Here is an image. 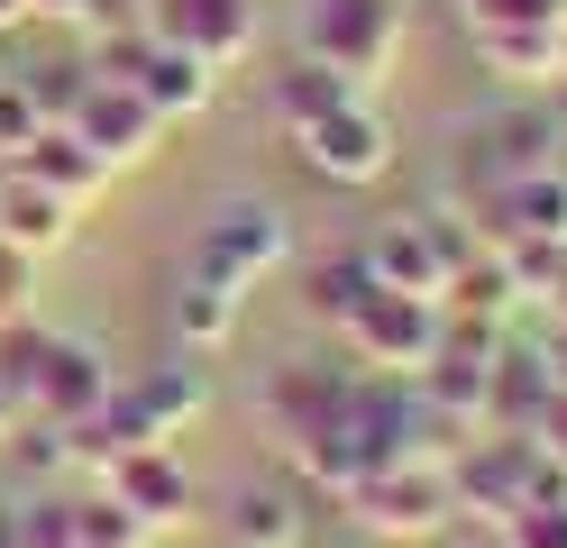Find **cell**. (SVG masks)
Returning <instances> with one entry per match:
<instances>
[{"instance_id": "cell-1", "label": "cell", "mask_w": 567, "mask_h": 548, "mask_svg": "<svg viewBox=\"0 0 567 548\" xmlns=\"http://www.w3.org/2000/svg\"><path fill=\"white\" fill-rule=\"evenodd\" d=\"M403 0H302L293 10V55H311V64H330L339 83H358V92H375L384 73H394V55H403Z\"/></svg>"}, {"instance_id": "cell-2", "label": "cell", "mask_w": 567, "mask_h": 548, "mask_svg": "<svg viewBox=\"0 0 567 548\" xmlns=\"http://www.w3.org/2000/svg\"><path fill=\"white\" fill-rule=\"evenodd\" d=\"M339 503H348V521L375 530V539H440V530L457 521L449 457H384V466H367Z\"/></svg>"}, {"instance_id": "cell-3", "label": "cell", "mask_w": 567, "mask_h": 548, "mask_svg": "<svg viewBox=\"0 0 567 548\" xmlns=\"http://www.w3.org/2000/svg\"><path fill=\"white\" fill-rule=\"evenodd\" d=\"M92 64H101V73H120V83L147 101L165 128H174V120H193V110H210V83H220V73H210V64H193L184 46H165L147 19L101 28V55H92Z\"/></svg>"}, {"instance_id": "cell-4", "label": "cell", "mask_w": 567, "mask_h": 548, "mask_svg": "<svg viewBox=\"0 0 567 548\" xmlns=\"http://www.w3.org/2000/svg\"><path fill=\"white\" fill-rule=\"evenodd\" d=\"M449 485H457V521H504V511L522 494H540V485H567V475L540 457V438L530 430H467V448L449 457Z\"/></svg>"}, {"instance_id": "cell-5", "label": "cell", "mask_w": 567, "mask_h": 548, "mask_svg": "<svg viewBox=\"0 0 567 548\" xmlns=\"http://www.w3.org/2000/svg\"><path fill=\"white\" fill-rule=\"evenodd\" d=\"M440 329H449V311L431 302V292L375 283L367 302L339 320V339H348V356H358V365H375V375H421V365L440 356Z\"/></svg>"}, {"instance_id": "cell-6", "label": "cell", "mask_w": 567, "mask_h": 548, "mask_svg": "<svg viewBox=\"0 0 567 548\" xmlns=\"http://www.w3.org/2000/svg\"><path fill=\"white\" fill-rule=\"evenodd\" d=\"M293 146H302V165L330 174V183H384V174H394V156H403L394 110H384L375 92H348L330 120H311Z\"/></svg>"}, {"instance_id": "cell-7", "label": "cell", "mask_w": 567, "mask_h": 548, "mask_svg": "<svg viewBox=\"0 0 567 548\" xmlns=\"http://www.w3.org/2000/svg\"><path fill=\"white\" fill-rule=\"evenodd\" d=\"M193 412H202V375L193 365H147V375L111 384L101 430H111V448H174V438L193 430Z\"/></svg>"}, {"instance_id": "cell-8", "label": "cell", "mask_w": 567, "mask_h": 548, "mask_svg": "<svg viewBox=\"0 0 567 548\" xmlns=\"http://www.w3.org/2000/svg\"><path fill=\"white\" fill-rule=\"evenodd\" d=\"M64 128H74V137H83L111 174L165 146V120H156V110L137 101L128 83H120V73H101V64H83V92H74V110H64Z\"/></svg>"}, {"instance_id": "cell-9", "label": "cell", "mask_w": 567, "mask_h": 548, "mask_svg": "<svg viewBox=\"0 0 567 548\" xmlns=\"http://www.w3.org/2000/svg\"><path fill=\"white\" fill-rule=\"evenodd\" d=\"M284 256H293V229H284V210H275V201H229V210L202 229L193 275L229 283V292H257V283L284 266Z\"/></svg>"}, {"instance_id": "cell-10", "label": "cell", "mask_w": 567, "mask_h": 548, "mask_svg": "<svg viewBox=\"0 0 567 548\" xmlns=\"http://www.w3.org/2000/svg\"><path fill=\"white\" fill-rule=\"evenodd\" d=\"M92 475H101V494H111L137 530H184L193 521V475H184L174 448H111Z\"/></svg>"}, {"instance_id": "cell-11", "label": "cell", "mask_w": 567, "mask_h": 548, "mask_svg": "<svg viewBox=\"0 0 567 548\" xmlns=\"http://www.w3.org/2000/svg\"><path fill=\"white\" fill-rule=\"evenodd\" d=\"M137 19H147L165 46H184L193 64H210V73L257 46V0H147Z\"/></svg>"}, {"instance_id": "cell-12", "label": "cell", "mask_w": 567, "mask_h": 548, "mask_svg": "<svg viewBox=\"0 0 567 548\" xmlns=\"http://www.w3.org/2000/svg\"><path fill=\"white\" fill-rule=\"evenodd\" d=\"M558 156V110H494V120L467 128V174H476V201L504 193L513 174H540Z\"/></svg>"}, {"instance_id": "cell-13", "label": "cell", "mask_w": 567, "mask_h": 548, "mask_svg": "<svg viewBox=\"0 0 567 548\" xmlns=\"http://www.w3.org/2000/svg\"><path fill=\"white\" fill-rule=\"evenodd\" d=\"M467 37H476L485 73L513 92H549L567 73V19H494V28H467Z\"/></svg>"}, {"instance_id": "cell-14", "label": "cell", "mask_w": 567, "mask_h": 548, "mask_svg": "<svg viewBox=\"0 0 567 548\" xmlns=\"http://www.w3.org/2000/svg\"><path fill=\"white\" fill-rule=\"evenodd\" d=\"M485 238L494 247H522V238H567V174H513L504 193H485Z\"/></svg>"}, {"instance_id": "cell-15", "label": "cell", "mask_w": 567, "mask_h": 548, "mask_svg": "<svg viewBox=\"0 0 567 548\" xmlns=\"http://www.w3.org/2000/svg\"><path fill=\"white\" fill-rule=\"evenodd\" d=\"M74 201L64 193H47L38 174H19V165H0V238L10 247H28V256H55L64 238H74Z\"/></svg>"}, {"instance_id": "cell-16", "label": "cell", "mask_w": 567, "mask_h": 548, "mask_svg": "<svg viewBox=\"0 0 567 548\" xmlns=\"http://www.w3.org/2000/svg\"><path fill=\"white\" fill-rule=\"evenodd\" d=\"M10 165H19V174H38V183H47V193H64V201H74V210H83V201L101 193V183H111V165H101V156H92V146H83L74 128H64V120H47V128H38V137H28V146H19V156H10Z\"/></svg>"}, {"instance_id": "cell-17", "label": "cell", "mask_w": 567, "mask_h": 548, "mask_svg": "<svg viewBox=\"0 0 567 548\" xmlns=\"http://www.w3.org/2000/svg\"><path fill=\"white\" fill-rule=\"evenodd\" d=\"M513 302H522V275H513L504 247H476L467 266H449V283H440V311L449 320H504Z\"/></svg>"}, {"instance_id": "cell-18", "label": "cell", "mask_w": 567, "mask_h": 548, "mask_svg": "<svg viewBox=\"0 0 567 548\" xmlns=\"http://www.w3.org/2000/svg\"><path fill=\"white\" fill-rule=\"evenodd\" d=\"M367 266H375V283H394V292H431V302H440V283H449V266H440L431 229H421V210L367 238Z\"/></svg>"}, {"instance_id": "cell-19", "label": "cell", "mask_w": 567, "mask_h": 548, "mask_svg": "<svg viewBox=\"0 0 567 548\" xmlns=\"http://www.w3.org/2000/svg\"><path fill=\"white\" fill-rule=\"evenodd\" d=\"M348 92H358V83H339L330 64H311V55H293V64H284L275 83H266V110H275V128H284V137H302L311 120H330V110H339Z\"/></svg>"}, {"instance_id": "cell-20", "label": "cell", "mask_w": 567, "mask_h": 548, "mask_svg": "<svg viewBox=\"0 0 567 548\" xmlns=\"http://www.w3.org/2000/svg\"><path fill=\"white\" fill-rule=\"evenodd\" d=\"M229 548H302V503L284 485H247L229 503Z\"/></svg>"}, {"instance_id": "cell-21", "label": "cell", "mask_w": 567, "mask_h": 548, "mask_svg": "<svg viewBox=\"0 0 567 548\" xmlns=\"http://www.w3.org/2000/svg\"><path fill=\"white\" fill-rule=\"evenodd\" d=\"M238 311H247V292H229V283L193 275L184 292H174V339H184V348H220L229 329H238Z\"/></svg>"}, {"instance_id": "cell-22", "label": "cell", "mask_w": 567, "mask_h": 548, "mask_svg": "<svg viewBox=\"0 0 567 548\" xmlns=\"http://www.w3.org/2000/svg\"><path fill=\"white\" fill-rule=\"evenodd\" d=\"M494 539H504V548H567V485L522 494L504 521H494Z\"/></svg>"}, {"instance_id": "cell-23", "label": "cell", "mask_w": 567, "mask_h": 548, "mask_svg": "<svg viewBox=\"0 0 567 548\" xmlns=\"http://www.w3.org/2000/svg\"><path fill=\"white\" fill-rule=\"evenodd\" d=\"M367 292H375V266H367V247H348V256H330V266L311 275V311H321V320L339 329L348 311L367 302Z\"/></svg>"}, {"instance_id": "cell-24", "label": "cell", "mask_w": 567, "mask_h": 548, "mask_svg": "<svg viewBox=\"0 0 567 548\" xmlns=\"http://www.w3.org/2000/svg\"><path fill=\"white\" fill-rule=\"evenodd\" d=\"M38 128H47V110L28 101V83H19V73H0V146H10V156H19V146L38 137Z\"/></svg>"}, {"instance_id": "cell-25", "label": "cell", "mask_w": 567, "mask_h": 548, "mask_svg": "<svg viewBox=\"0 0 567 548\" xmlns=\"http://www.w3.org/2000/svg\"><path fill=\"white\" fill-rule=\"evenodd\" d=\"M28 283H38V256L0 238V320H19V311H28Z\"/></svg>"}, {"instance_id": "cell-26", "label": "cell", "mask_w": 567, "mask_h": 548, "mask_svg": "<svg viewBox=\"0 0 567 548\" xmlns=\"http://www.w3.org/2000/svg\"><path fill=\"white\" fill-rule=\"evenodd\" d=\"M467 28H494V19H567V0H457Z\"/></svg>"}, {"instance_id": "cell-27", "label": "cell", "mask_w": 567, "mask_h": 548, "mask_svg": "<svg viewBox=\"0 0 567 548\" xmlns=\"http://www.w3.org/2000/svg\"><path fill=\"white\" fill-rule=\"evenodd\" d=\"M530 438H540V457H549V466L567 475V384H558V393L540 402V412H530Z\"/></svg>"}, {"instance_id": "cell-28", "label": "cell", "mask_w": 567, "mask_h": 548, "mask_svg": "<svg viewBox=\"0 0 567 548\" xmlns=\"http://www.w3.org/2000/svg\"><path fill=\"white\" fill-rule=\"evenodd\" d=\"M19 430V402H10V384H0V438H10Z\"/></svg>"}, {"instance_id": "cell-29", "label": "cell", "mask_w": 567, "mask_h": 548, "mask_svg": "<svg viewBox=\"0 0 567 548\" xmlns=\"http://www.w3.org/2000/svg\"><path fill=\"white\" fill-rule=\"evenodd\" d=\"M549 92H558V128H567V73H558V83H549Z\"/></svg>"}, {"instance_id": "cell-30", "label": "cell", "mask_w": 567, "mask_h": 548, "mask_svg": "<svg viewBox=\"0 0 567 548\" xmlns=\"http://www.w3.org/2000/svg\"><path fill=\"white\" fill-rule=\"evenodd\" d=\"M549 165H558V174H567V128H558V156H549Z\"/></svg>"}, {"instance_id": "cell-31", "label": "cell", "mask_w": 567, "mask_h": 548, "mask_svg": "<svg viewBox=\"0 0 567 548\" xmlns=\"http://www.w3.org/2000/svg\"><path fill=\"white\" fill-rule=\"evenodd\" d=\"M0 548H10V530H0Z\"/></svg>"}, {"instance_id": "cell-32", "label": "cell", "mask_w": 567, "mask_h": 548, "mask_svg": "<svg viewBox=\"0 0 567 548\" xmlns=\"http://www.w3.org/2000/svg\"><path fill=\"white\" fill-rule=\"evenodd\" d=\"M137 10H147V0H137Z\"/></svg>"}]
</instances>
